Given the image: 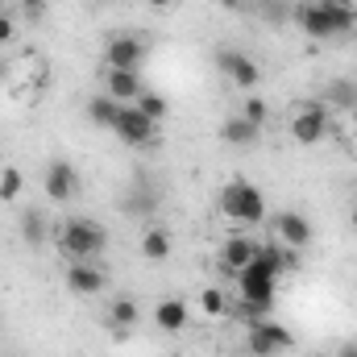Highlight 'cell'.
Masks as SVG:
<instances>
[{"mask_svg":"<svg viewBox=\"0 0 357 357\" xmlns=\"http://www.w3.org/2000/svg\"><path fill=\"white\" fill-rule=\"evenodd\" d=\"M54 245L67 262H96L108 250V229L91 216H71L63 220V229L54 233Z\"/></svg>","mask_w":357,"mask_h":357,"instance_id":"6da1fadb","label":"cell"},{"mask_svg":"<svg viewBox=\"0 0 357 357\" xmlns=\"http://www.w3.org/2000/svg\"><path fill=\"white\" fill-rule=\"evenodd\" d=\"M220 212L237 225H262L266 220V195L250 178H229L220 187Z\"/></svg>","mask_w":357,"mask_h":357,"instance_id":"7a4b0ae2","label":"cell"},{"mask_svg":"<svg viewBox=\"0 0 357 357\" xmlns=\"http://www.w3.org/2000/svg\"><path fill=\"white\" fill-rule=\"evenodd\" d=\"M295 345V333L287 328V324H278V320H254L250 328H245V349L254 357H278L287 354Z\"/></svg>","mask_w":357,"mask_h":357,"instance_id":"3957f363","label":"cell"},{"mask_svg":"<svg viewBox=\"0 0 357 357\" xmlns=\"http://www.w3.org/2000/svg\"><path fill=\"white\" fill-rule=\"evenodd\" d=\"M42 187H46V199H54V204H75L79 191H84V178L75 171V162L50 158L46 171H42Z\"/></svg>","mask_w":357,"mask_h":357,"instance_id":"277c9868","label":"cell"},{"mask_svg":"<svg viewBox=\"0 0 357 357\" xmlns=\"http://www.w3.org/2000/svg\"><path fill=\"white\" fill-rule=\"evenodd\" d=\"M112 133H116L125 146H133V150H146V146L158 142V125H154L137 104H121V116H116Z\"/></svg>","mask_w":357,"mask_h":357,"instance_id":"5b68a950","label":"cell"},{"mask_svg":"<svg viewBox=\"0 0 357 357\" xmlns=\"http://www.w3.org/2000/svg\"><path fill=\"white\" fill-rule=\"evenodd\" d=\"M216 67H220V75H225L229 84H237L241 91H254L262 84V67H258L245 50H237V46H220V50H216Z\"/></svg>","mask_w":357,"mask_h":357,"instance_id":"8992f818","label":"cell"},{"mask_svg":"<svg viewBox=\"0 0 357 357\" xmlns=\"http://www.w3.org/2000/svg\"><path fill=\"white\" fill-rule=\"evenodd\" d=\"M146 50H150V46H146L137 33H116V38L104 42V67H108V71H142Z\"/></svg>","mask_w":357,"mask_h":357,"instance_id":"52a82bcc","label":"cell"},{"mask_svg":"<svg viewBox=\"0 0 357 357\" xmlns=\"http://www.w3.org/2000/svg\"><path fill=\"white\" fill-rule=\"evenodd\" d=\"M324 133H328V108H324L320 100L299 104V108L291 112V137H295L299 146H320Z\"/></svg>","mask_w":357,"mask_h":357,"instance_id":"ba28073f","label":"cell"},{"mask_svg":"<svg viewBox=\"0 0 357 357\" xmlns=\"http://www.w3.org/2000/svg\"><path fill=\"white\" fill-rule=\"evenodd\" d=\"M274 237L287 250H307L312 245V220L295 208H282V212H274Z\"/></svg>","mask_w":357,"mask_h":357,"instance_id":"9c48e42d","label":"cell"},{"mask_svg":"<svg viewBox=\"0 0 357 357\" xmlns=\"http://www.w3.org/2000/svg\"><path fill=\"white\" fill-rule=\"evenodd\" d=\"M291 17H295V25H299L312 42H328V38H337V33H333V21H328L324 0H299V4L291 8Z\"/></svg>","mask_w":357,"mask_h":357,"instance_id":"30bf717a","label":"cell"},{"mask_svg":"<svg viewBox=\"0 0 357 357\" xmlns=\"http://www.w3.org/2000/svg\"><path fill=\"white\" fill-rule=\"evenodd\" d=\"M258 250H262V245H258L254 237H245V233H233V237L220 245V270H229V274H241V270L258 258Z\"/></svg>","mask_w":357,"mask_h":357,"instance_id":"8fae6325","label":"cell"},{"mask_svg":"<svg viewBox=\"0 0 357 357\" xmlns=\"http://www.w3.org/2000/svg\"><path fill=\"white\" fill-rule=\"evenodd\" d=\"M104 282H108V274L96 266V262H67V291L71 295H100L104 291Z\"/></svg>","mask_w":357,"mask_h":357,"instance_id":"7c38bea8","label":"cell"},{"mask_svg":"<svg viewBox=\"0 0 357 357\" xmlns=\"http://www.w3.org/2000/svg\"><path fill=\"white\" fill-rule=\"evenodd\" d=\"M220 137H225V146H237V150H250V146H258V137H262V129H258L254 121H245L241 112H229V116L220 121Z\"/></svg>","mask_w":357,"mask_h":357,"instance_id":"4fadbf2b","label":"cell"},{"mask_svg":"<svg viewBox=\"0 0 357 357\" xmlns=\"http://www.w3.org/2000/svg\"><path fill=\"white\" fill-rule=\"evenodd\" d=\"M187 320H191V307H187L178 295H167V299L154 303V324H158L162 333H183Z\"/></svg>","mask_w":357,"mask_h":357,"instance_id":"5bb4252c","label":"cell"},{"mask_svg":"<svg viewBox=\"0 0 357 357\" xmlns=\"http://www.w3.org/2000/svg\"><path fill=\"white\" fill-rule=\"evenodd\" d=\"M154 208H158V187L146 175H137L133 187H129V195H125V216H150Z\"/></svg>","mask_w":357,"mask_h":357,"instance_id":"9a60e30c","label":"cell"},{"mask_svg":"<svg viewBox=\"0 0 357 357\" xmlns=\"http://www.w3.org/2000/svg\"><path fill=\"white\" fill-rule=\"evenodd\" d=\"M104 91H108L116 104H133V100L146 91V84H142L137 71H108V75H104Z\"/></svg>","mask_w":357,"mask_h":357,"instance_id":"2e32d148","label":"cell"},{"mask_svg":"<svg viewBox=\"0 0 357 357\" xmlns=\"http://www.w3.org/2000/svg\"><path fill=\"white\" fill-rule=\"evenodd\" d=\"M137 320H142V307H137L133 295H116V299L108 303V328H112V333H129Z\"/></svg>","mask_w":357,"mask_h":357,"instance_id":"e0dca14e","label":"cell"},{"mask_svg":"<svg viewBox=\"0 0 357 357\" xmlns=\"http://www.w3.org/2000/svg\"><path fill=\"white\" fill-rule=\"evenodd\" d=\"M21 237H25L29 250H42V245H46V237H50V220H46L42 208H25V212H21Z\"/></svg>","mask_w":357,"mask_h":357,"instance_id":"ac0fdd59","label":"cell"},{"mask_svg":"<svg viewBox=\"0 0 357 357\" xmlns=\"http://www.w3.org/2000/svg\"><path fill=\"white\" fill-rule=\"evenodd\" d=\"M137 250H142V258H146V262H167V258H171V233H167V229H158V225H150V229L142 233Z\"/></svg>","mask_w":357,"mask_h":357,"instance_id":"d6986e66","label":"cell"},{"mask_svg":"<svg viewBox=\"0 0 357 357\" xmlns=\"http://www.w3.org/2000/svg\"><path fill=\"white\" fill-rule=\"evenodd\" d=\"M116 116H121V104H116L108 91H100V96H91V100H88V121H91V125L112 129V125H116Z\"/></svg>","mask_w":357,"mask_h":357,"instance_id":"ffe728a7","label":"cell"},{"mask_svg":"<svg viewBox=\"0 0 357 357\" xmlns=\"http://www.w3.org/2000/svg\"><path fill=\"white\" fill-rule=\"evenodd\" d=\"M320 104L324 108H341V112H349L357 104V84L354 79H333L328 88H324V96H320Z\"/></svg>","mask_w":357,"mask_h":357,"instance_id":"44dd1931","label":"cell"},{"mask_svg":"<svg viewBox=\"0 0 357 357\" xmlns=\"http://www.w3.org/2000/svg\"><path fill=\"white\" fill-rule=\"evenodd\" d=\"M133 104H137V108H142V112H146V116H150L154 125L171 116V100H167V96H158V91H150V88L142 91V96H137Z\"/></svg>","mask_w":357,"mask_h":357,"instance_id":"7402d4cb","label":"cell"},{"mask_svg":"<svg viewBox=\"0 0 357 357\" xmlns=\"http://www.w3.org/2000/svg\"><path fill=\"white\" fill-rule=\"evenodd\" d=\"M199 312L204 316H229V295L220 287H204L199 291Z\"/></svg>","mask_w":357,"mask_h":357,"instance_id":"603a6c76","label":"cell"},{"mask_svg":"<svg viewBox=\"0 0 357 357\" xmlns=\"http://www.w3.org/2000/svg\"><path fill=\"white\" fill-rule=\"evenodd\" d=\"M21 187H25V175H21L17 167H4V171H0V204H13V199L21 195Z\"/></svg>","mask_w":357,"mask_h":357,"instance_id":"cb8c5ba5","label":"cell"},{"mask_svg":"<svg viewBox=\"0 0 357 357\" xmlns=\"http://www.w3.org/2000/svg\"><path fill=\"white\" fill-rule=\"evenodd\" d=\"M241 116H245V121H254L258 129H266V121H270V104L262 100V96H245V104H241Z\"/></svg>","mask_w":357,"mask_h":357,"instance_id":"d4e9b609","label":"cell"},{"mask_svg":"<svg viewBox=\"0 0 357 357\" xmlns=\"http://www.w3.org/2000/svg\"><path fill=\"white\" fill-rule=\"evenodd\" d=\"M21 13L29 21H46V0H21Z\"/></svg>","mask_w":357,"mask_h":357,"instance_id":"484cf974","label":"cell"},{"mask_svg":"<svg viewBox=\"0 0 357 357\" xmlns=\"http://www.w3.org/2000/svg\"><path fill=\"white\" fill-rule=\"evenodd\" d=\"M13 33H17V21H13V13H0V46H4V42H13Z\"/></svg>","mask_w":357,"mask_h":357,"instance_id":"4316f807","label":"cell"},{"mask_svg":"<svg viewBox=\"0 0 357 357\" xmlns=\"http://www.w3.org/2000/svg\"><path fill=\"white\" fill-rule=\"evenodd\" d=\"M216 4H220V8H225V13H241V8H245V4H250V0H216Z\"/></svg>","mask_w":357,"mask_h":357,"instance_id":"83f0119b","label":"cell"},{"mask_svg":"<svg viewBox=\"0 0 357 357\" xmlns=\"http://www.w3.org/2000/svg\"><path fill=\"white\" fill-rule=\"evenodd\" d=\"M337 357H357V341H349V345H341V349H337Z\"/></svg>","mask_w":357,"mask_h":357,"instance_id":"f1b7e54d","label":"cell"},{"mask_svg":"<svg viewBox=\"0 0 357 357\" xmlns=\"http://www.w3.org/2000/svg\"><path fill=\"white\" fill-rule=\"evenodd\" d=\"M146 4H150V8H171L175 0H146Z\"/></svg>","mask_w":357,"mask_h":357,"instance_id":"f546056e","label":"cell"},{"mask_svg":"<svg viewBox=\"0 0 357 357\" xmlns=\"http://www.w3.org/2000/svg\"><path fill=\"white\" fill-rule=\"evenodd\" d=\"M4 75H8V63H4V59H0V79H4Z\"/></svg>","mask_w":357,"mask_h":357,"instance_id":"4dcf8cb0","label":"cell"},{"mask_svg":"<svg viewBox=\"0 0 357 357\" xmlns=\"http://www.w3.org/2000/svg\"><path fill=\"white\" fill-rule=\"evenodd\" d=\"M349 121H354V129H357V104H354V108H349Z\"/></svg>","mask_w":357,"mask_h":357,"instance_id":"1f68e13d","label":"cell"},{"mask_svg":"<svg viewBox=\"0 0 357 357\" xmlns=\"http://www.w3.org/2000/svg\"><path fill=\"white\" fill-rule=\"evenodd\" d=\"M349 220H354V229H357V204H354V212H349Z\"/></svg>","mask_w":357,"mask_h":357,"instance_id":"d6a6232c","label":"cell"},{"mask_svg":"<svg viewBox=\"0 0 357 357\" xmlns=\"http://www.w3.org/2000/svg\"><path fill=\"white\" fill-rule=\"evenodd\" d=\"M316 357H337V354H316Z\"/></svg>","mask_w":357,"mask_h":357,"instance_id":"836d02e7","label":"cell"},{"mask_svg":"<svg viewBox=\"0 0 357 357\" xmlns=\"http://www.w3.org/2000/svg\"><path fill=\"white\" fill-rule=\"evenodd\" d=\"M0 13H4V8H0Z\"/></svg>","mask_w":357,"mask_h":357,"instance_id":"e575fe53","label":"cell"}]
</instances>
